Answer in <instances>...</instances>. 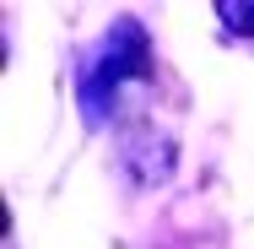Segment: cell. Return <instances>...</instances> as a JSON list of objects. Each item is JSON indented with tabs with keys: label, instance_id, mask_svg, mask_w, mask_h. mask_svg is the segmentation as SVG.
<instances>
[{
	"label": "cell",
	"instance_id": "6da1fadb",
	"mask_svg": "<svg viewBox=\"0 0 254 249\" xmlns=\"http://www.w3.org/2000/svg\"><path fill=\"white\" fill-rule=\"evenodd\" d=\"M152 71V44H146V27L135 22V16H119L108 33L98 38V49L81 60V114L103 125L108 114H114V103L119 92L130 87V82H141Z\"/></svg>",
	"mask_w": 254,
	"mask_h": 249
},
{
	"label": "cell",
	"instance_id": "7a4b0ae2",
	"mask_svg": "<svg viewBox=\"0 0 254 249\" xmlns=\"http://www.w3.org/2000/svg\"><path fill=\"white\" fill-rule=\"evenodd\" d=\"M216 16H222L233 33L254 38V5H244V0H216Z\"/></svg>",
	"mask_w": 254,
	"mask_h": 249
}]
</instances>
